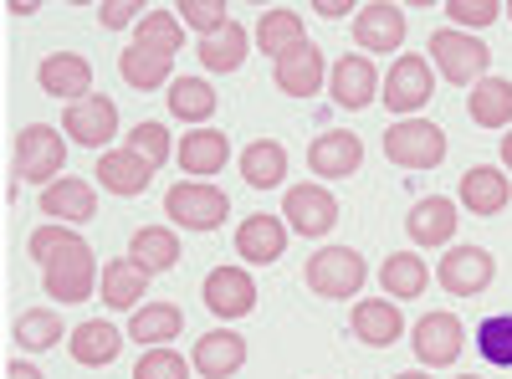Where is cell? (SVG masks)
<instances>
[{
  "label": "cell",
  "mask_w": 512,
  "mask_h": 379,
  "mask_svg": "<svg viewBox=\"0 0 512 379\" xmlns=\"http://www.w3.org/2000/svg\"><path fill=\"white\" fill-rule=\"evenodd\" d=\"M128 257H134L149 277L154 272H169V267L180 262V236L169 231V226H139L134 241H128Z\"/></svg>",
  "instance_id": "cell-35"
},
{
  "label": "cell",
  "mask_w": 512,
  "mask_h": 379,
  "mask_svg": "<svg viewBox=\"0 0 512 379\" xmlns=\"http://www.w3.org/2000/svg\"><path fill=\"white\" fill-rule=\"evenodd\" d=\"M164 216L175 226H185V231H216L231 216V200H226L221 185H210V180H180V185H169V195H164Z\"/></svg>",
  "instance_id": "cell-1"
},
{
  "label": "cell",
  "mask_w": 512,
  "mask_h": 379,
  "mask_svg": "<svg viewBox=\"0 0 512 379\" xmlns=\"http://www.w3.org/2000/svg\"><path fill=\"white\" fill-rule=\"evenodd\" d=\"M308 164L323 180H349L364 164V144H359V134H318L308 149Z\"/></svg>",
  "instance_id": "cell-21"
},
{
  "label": "cell",
  "mask_w": 512,
  "mask_h": 379,
  "mask_svg": "<svg viewBox=\"0 0 512 379\" xmlns=\"http://www.w3.org/2000/svg\"><path fill=\"white\" fill-rule=\"evenodd\" d=\"M175 16H180L185 26H195L200 36H216V31H226V26H231L226 0H180Z\"/></svg>",
  "instance_id": "cell-41"
},
{
  "label": "cell",
  "mask_w": 512,
  "mask_h": 379,
  "mask_svg": "<svg viewBox=\"0 0 512 379\" xmlns=\"http://www.w3.org/2000/svg\"><path fill=\"white\" fill-rule=\"evenodd\" d=\"M502 164L512 170V134H502Z\"/></svg>",
  "instance_id": "cell-49"
},
{
  "label": "cell",
  "mask_w": 512,
  "mask_h": 379,
  "mask_svg": "<svg viewBox=\"0 0 512 379\" xmlns=\"http://www.w3.org/2000/svg\"><path fill=\"white\" fill-rule=\"evenodd\" d=\"M313 11L328 16V21H338V16H349V11H359V6H349V0H313Z\"/></svg>",
  "instance_id": "cell-46"
},
{
  "label": "cell",
  "mask_w": 512,
  "mask_h": 379,
  "mask_svg": "<svg viewBox=\"0 0 512 379\" xmlns=\"http://www.w3.org/2000/svg\"><path fill=\"white\" fill-rule=\"evenodd\" d=\"M134 379H190V364L175 354V349H144L139 364H134Z\"/></svg>",
  "instance_id": "cell-42"
},
{
  "label": "cell",
  "mask_w": 512,
  "mask_h": 379,
  "mask_svg": "<svg viewBox=\"0 0 512 379\" xmlns=\"http://www.w3.org/2000/svg\"><path fill=\"white\" fill-rule=\"evenodd\" d=\"M303 41H308V26H303V16L287 11V6H272V11H262V21H256V47H262L272 62L297 52Z\"/></svg>",
  "instance_id": "cell-27"
},
{
  "label": "cell",
  "mask_w": 512,
  "mask_h": 379,
  "mask_svg": "<svg viewBox=\"0 0 512 379\" xmlns=\"http://www.w3.org/2000/svg\"><path fill=\"white\" fill-rule=\"evenodd\" d=\"M6 11H11V16H31V11H41V6H36V0H6Z\"/></svg>",
  "instance_id": "cell-48"
},
{
  "label": "cell",
  "mask_w": 512,
  "mask_h": 379,
  "mask_svg": "<svg viewBox=\"0 0 512 379\" xmlns=\"http://www.w3.org/2000/svg\"><path fill=\"white\" fill-rule=\"evenodd\" d=\"M431 93H436L431 62L415 57V52L395 57V62H390V77L379 82V103L390 108V113H405V118H415L425 103H431Z\"/></svg>",
  "instance_id": "cell-7"
},
{
  "label": "cell",
  "mask_w": 512,
  "mask_h": 379,
  "mask_svg": "<svg viewBox=\"0 0 512 379\" xmlns=\"http://www.w3.org/2000/svg\"><path fill=\"white\" fill-rule=\"evenodd\" d=\"M354 41L359 52H400L405 41V11L390 6V0H369L354 16Z\"/></svg>",
  "instance_id": "cell-15"
},
{
  "label": "cell",
  "mask_w": 512,
  "mask_h": 379,
  "mask_svg": "<svg viewBox=\"0 0 512 379\" xmlns=\"http://www.w3.org/2000/svg\"><path fill=\"white\" fill-rule=\"evenodd\" d=\"M472 216H502L507 200H512V185L497 164H472V170L461 175V195H456Z\"/></svg>",
  "instance_id": "cell-19"
},
{
  "label": "cell",
  "mask_w": 512,
  "mask_h": 379,
  "mask_svg": "<svg viewBox=\"0 0 512 379\" xmlns=\"http://www.w3.org/2000/svg\"><path fill=\"white\" fill-rule=\"evenodd\" d=\"M287 251V221L277 216H246L236 226V257H246L251 267H272Z\"/></svg>",
  "instance_id": "cell-18"
},
{
  "label": "cell",
  "mask_w": 512,
  "mask_h": 379,
  "mask_svg": "<svg viewBox=\"0 0 512 379\" xmlns=\"http://www.w3.org/2000/svg\"><path fill=\"white\" fill-rule=\"evenodd\" d=\"M466 113H472L477 129H507L512 123V82L507 77H482L472 98H466Z\"/></svg>",
  "instance_id": "cell-32"
},
{
  "label": "cell",
  "mask_w": 512,
  "mask_h": 379,
  "mask_svg": "<svg viewBox=\"0 0 512 379\" xmlns=\"http://www.w3.org/2000/svg\"><path fill=\"white\" fill-rule=\"evenodd\" d=\"M395 379H431V374H420V369H405V374H395Z\"/></svg>",
  "instance_id": "cell-50"
},
{
  "label": "cell",
  "mask_w": 512,
  "mask_h": 379,
  "mask_svg": "<svg viewBox=\"0 0 512 379\" xmlns=\"http://www.w3.org/2000/svg\"><path fill=\"white\" fill-rule=\"evenodd\" d=\"M128 149H134L144 164H154V170H159L169 154H175V144H169V129H164V123H154V118H144V123H134V129H128Z\"/></svg>",
  "instance_id": "cell-40"
},
{
  "label": "cell",
  "mask_w": 512,
  "mask_h": 379,
  "mask_svg": "<svg viewBox=\"0 0 512 379\" xmlns=\"http://www.w3.org/2000/svg\"><path fill=\"white\" fill-rule=\"evenodd\" d=\"M67 164V144H62V129H52V123H26V129L16 134V175L26 185H57Z\"/></svg>",
  "instance_id": "cell-5"
},
{
  "label": "cell",
  "mask_w": 512,
  "mask_h": 379,
  "mask_svg": "<svg viewBox=\"0 0 512 379\" xmlns=\"http://www.w3.org/2000/svg\"><path fill=\"white\" fill-rule=\"evenodd\" d=\"M41 287H47V298L57 303H88L93 287H98V257L88 241H72L67 251H57V257L41 267Z\"/></svg>",
  "instance_id": "cell-4"
},
{
  "label": "cell",
  "mask_w": 512,
  "mask_h": 379,
  "mask_svg": "<svg viewBox=\"0 0 512 379\" xmlns=\"http://www.w3.org/2000/svg\"><path fill=\"white\" fill-rule=\"evenodd\" d=\"M323 82H328V67H323V52L313 47V41H303L297 52H287L277 62V88L287 98H313Z\"/></svg>",
  "instance_id": "cell-24"
},
{
  "label": "cell",
  "mask_w": 512,
  "mask_h": 379,
  "mask_svg": "<svg viewBox=\"0 0 512 379\" xmlns=\"http://www.w3.org/2000/svg\"><path fill=\"white\" fill-rule=\"evenodd\" d=\"M134 41H139V47L164 52V57H175L185 47V21L175 11H144V21L134 26Z\"/></svg>",
  "instance_id": "cell-37"
},
{
  "label": "cell",
  "mask_w": 512,
  "mask_h": 379,
  "mask_svg": "<svg viewBox=\"0 0 512 379\" xmlns=\"http://www.w3.org/2000/svg\"><path fill=\"white\" fill-rule=\"evenodd\" d=\"M98 185L108 190V195H123V200H134V195H144L149 190V180H154V164H144L134 149H108V154H98Z\"/></svg>",
  "instance_id": "cell-17"
},
{
  "label": "cell",
  "mask_w": 512,
  "mask_h": 379,
  "mask_svg": "<svg viewBox=\"0 0 512 379\" xmlns=\"http://www.w3.org/2000/svg\"><path fill=\"white\" fill-rule=\"evenodd\" d=\"M180 328H185V313L175 303H144L134 318H128V339L149 344V349H164L169 339H180Z\"/></svg>",
  "instance_id": "cell-31"
},
{
  "label": "cell",
  "mask_w": 512,
  "mask_h": 379,
  "mask_svg": "<svg viewBox=\"0 0 512 379\" xmlns=\"http://www.w3.org/2000/svg\"><path fill=\"white\" fill-rule=\"evenodd\" d=\"M190 364L205 374V379H231L241 364H246V339L231 328H216V333H200L195 339V354Z\"/></svg>",
  "instance_id": "cell-20"
},
{
  "label": "cell",
  "mask_w": 512,
  "mask_h": 379,
  "mask_svg": "<svg viewBox=\"0 0 512 379\" xmlns=\"http://www.w3.org/2000/svg\"><path fill=\"white\" fill-rule=\"evenodd\" d=\"M62 129L72 134V144L98 149V154H103V144L118 134V103H113V98H103V93L82 98V103H72V108H67Z\"/></svg>",
  "instance_id": "cell-14"
},
{
  "label": "cell",
  "mask_w": 512,
  "mask_h": 379,
  "mask_svg": "<svg viewBox=\"0 0 512 379\" xmlns=\"http://www.w3.org/2000/svg\"><path fill=\"white\" fill-rule=\"evenodd\" d=\"M441 11H446L456 26L472 31V26H492V21L502 16V0H446Z\"/></svg>",
  "instance_id": "cell-44"
},
{
  "label": "cell",
  "mask_w": 512,
  "mask_h": 379,
  "mask_svg": "<svg viewBox=\"0 0 512 379\" xmlns=\"http://www.w3.org/2000/svg\"><path fill=\"white\" fill-rule=\"evenodd\" d=\"M67 349H72V359H77V364L103 369V364H113V359H118L123 333H118L113 323H103V318H88V323H77V328H72Z\"/></svg>",
  "instance_id": "cell-28"
},
{
  "label": "cell",
  "mask_w": 512,
  "mask_h": 379,
  "mask_svg": "<svg viewBox=\"0 0 512 379\" xmlns=\"http://www.w3.org/2000/svg\"><path fill=\"white\" fill-rule=\"evenodd\" d=\"M72 241H82L72 226H62V221H52V226H36L31 231V241H26V251H31V262H41V267H47L52 257H57V251H67Z\"/></svg>",
  "instance_id": "cell-43"
},
{
  "label": "cell",
  "mask_w": 512,
  "mask_h": 379,
  "mask_svg": "<svg viewBox=\"0 0 512 379\" xmlns=\"http://www.w3.org/2000/svg\"><path fill=\"white\" fill-rule=\"evenodd\" d=\"M103 31H123V26H139L144 21V0H103L98 6Z\"/></svg>",
  "instance_id": "cell-45"
},
{
  "label": "cell",
  "mask_w": 512,
  "mask_h": 379,
  "mask_svg": "<svg viewBox=\"0 0 512 379\" xmlns=\"http://www.w3.org/2000/svg\"><path fill=\"white\" fill-rule=\"evenodd\" d=\"M175 159H180V170L195 175V180L221 175L226 159H231V139L221 129H195V134H185V144L175 149Z\"/></svg>",
  "instance_id": "cell-26"
},
{
  "label": "cell",
  "mask_w": 512,
  "mask_h": 379,
  "mask_svg": "<svg viewBox=\"0 0 512 379\" xmlns=\"http://www.w3.org/2000/svg\"><path fill=\"white\" fill-rule=\"evenodd\" d=\"M492 277H497V262H492L487 246H451L436 262V282L451 298H477V292L492 287Z\"/></svg>",
  "instance_id": "cell-8"
},
{
  "label": "cell",
  "mask_w": 512,
  "mask_h": 379,
  "mask_svg": "<svg viewBox=\"0 0 512 379\" xmlns=\"http://www.w3.org/2000/svg\"><path fill=\"white\" fill-rule=\"evenodd\" d=\"M477 354L492 369H512V313H492L477 323Z\"/></svg>",
  "instance_id": "cell-38"
},
{
  "label": "cell",
  "mask_w": 512,
  "mask_h": 379,
  "mask_svg": "<svg viewBox=\"0 0 512 379\" xmlns=\"http://www.w3.org/2000/svg\"><path fill=\"white\" fill-rule=\"evenodd\" d=\"M36 82H41V93H47V98H62L72 108L82 98H93V62L77 57V52H52V57H41Z\"/></svg>",
  "instance_id": "cell-10"
},
{
  "label": "cell",
  "mask_w": 512,
  "mask_h": 379,
  "mask_svg": "<svg viewBox=\"0 0 512 379\" xmlns=\"http://www.w3.org/2000/svg\"><path fill=\"white\" fill-rule=\"evenodd\" d=\"M502 11H512V0H507V6H502Z\"/></svg>",
  "instance_id": "cell-51"
},
{
  "label": "cell",
  "mask_w": 512,
  "mask_h": 379,
  "mask_svg": "<svg viewBox=\"0 0 512 379\" xmlns=\"http://www.w3.org/2000/svg\"><path fill=\"white\" fill-rule=\"evenodd\" d=\"M384 159L400 164V170H436L446 159V134L431 118H400L390 134H384Z\"/></svg>",
  "instance_id": "cell-6"
},
{
  "label": "cell",
  "mask_w": 512,
  "mask_h": 379,
  "mask_svg": "<svg viewBox=\"0 0 512 379\" xmlns=\"http://www.w3.org/2000/svg\"><path fill=\"white\" fill-rule=\"evenodd\" d=\"M379 287H384V298H420L425 287H431V267H425L415 251H390L379 267Z\"/></svg>",
  "instance_id": "cell-29"
},
{
  "label": "cell",
  "mask_w": 512,
  "mask_h": 379,
  "mask_svg": "<svg viewBox=\"0 0 512 379\" xmlns=\"http://www.w3.org/2000/svg\"><path fill=\"white\" fill-rule=\"evenodd\" d=\"M282 216H287V231L297 236H328L338 226V200L323 185H292L282 195Z\"/></svg>",
  "instance_id": "cell-9"
},
{
  "label": "cell",
  "mask_w": 512,
  "mask_h": 379,
  "mask_svg": "<svg viewBox=\"0 0 512 379\" xmlns=\"http://www.w3.org/2000/svg\"><path fill=\"white\" fill-rule=\"evenodd\" d=\"M466 379H472V374H466Z\"/></svg>",
  "instance_id": "cell-52"
},
{
  "label": "cell",
  "mask_w": 512,
  "mask_h": 379,
  "mask_svg": "<svg viewBox=\"0 0 512 379\" xmlns=\"http://www.w3.org/2000/svg\"><path fill=\"white\" fill-rule=\"evenodd\" d=\"M246 47H251V31L241 26V21H231L226 31H216V36H200V62H205V72H236L241 62H246Z\"/></svg>",
  "instance_id": "cell-36"
},
{
  "label": "cell",
  "mask_w": 512,
  "mask_h": 379,
  "mask_svg": "<svg viewBox=\"0 0 512 379\" xmlns=\"http://www.w3.org/2000/svg\"><path fill=\"white\" fill-rule=\"evenodd\" d=\"M415 359L420 364H431V369H446V364H456L461 359V349H466V328H461V318L456 313H425L420 323H415Z\"/></svg>",
  "instance_id": "cell-11"
},
{
  "label": "cell",
  "mask_w": 512,
  "mask_h": 379,
  "mask_svg": "<svg viewBox=\"0 0 512 379\" xmlns=\"http://www.w3.org/2000/svg\"><path fill=\"white\" fill-rule=\"evenodd\" d=\"M57 339H72V333H62V318L52 308H31L16 318V344L21 349H52Z\"/></svg>",
  "instance_id": "cell-39"
},
{
  "label": "cell",
  "mask_w": 512,
  "mask_h": 379,
  "mask_svg": "<svg viewBox=\"0 0 512 379\" xmlns=\"http://www.w3.org/2000/svg\"><path fill=\"white\" fill-rule=\"evenodd\" d=\"M216 88H210L205 77H175L169 82V113H175L180 123H195V129H205L210 113H216Z\"/></svg>",
  "instance_id": "cell-34"
},
{
  "label": "cell",
  "mask_w": 512,
  "mask_h": 379,
  "mask_svg": "<svg viewBox=\"0 0 512 379\" xmlns=\"http://www.w3.org/2000/svg\"><path fill=\"white\" fill-rule=\"evenodd\" d=\"M6 379H47V374H41L36 364H21V359H11V364H6Z\"/></svg>",
  "instance_id": "cell-47"
},
{
  "label": "cell",
  "mask_w": 512,
  "mask_h": 379,
  "mask_svg": "<svg viewBox=\"0 0 512 379\" xmlns=\"http://www.w3.org/2000/svg\"><path fill=\"white\" fill-rule=\"evenodd\" d=\"M241 175L251 190H277L287 180V149L277 139H256L241 149Z\"/></svg>",
  "instance_id": "cell-33"
},
{
  "label": "cell",
  "mask_w": 512,
  "mask_h": 379,
  "mask_svg": "<svg viewBox=\"0 0 512 379\" xmlns=\"http://www.w3.org/2000/svg\"><path fill=\"white\" fill-rule=\"evenodd\" d=\"M456 200H446V195H431V200H415V210L405 216V231H410V241L415 246H446L451 236H456Z\"/></svg>",
  "instance_id": "cell-23"
},
{
  "label": "cell",
  "mask_w": 512,
  "mask_h": 379,
  "mask_svg": "<svg viewBox=\"0 0 512 379\" xmlns=\"http://www.w3.org/2000/svg\"><path fill=\"white\" fill-rule=\"evenodd\" d=\"M328 93H333V103H338V108H349V113L369 108V103L379 98V72H374V62H369L364 52L338 57V62H333V72H328Z\"/></svg>",
  "instance_id": "cell-12"
},
{
  "label": "cell",
  "mask_w": 512,
  "mask_h": 379,
  "mask_svg": "<svg viewBox=\"0 0 512 379\" xmlns=\"http://www.w3.org/2000/svg\"><path fill=\"white\" fill-rule=\"evenodd\" d=\"M144 298H149V272L134 257H118L103 267V303L113 313H139Z\"/></svg>",
  "instance_id": "cell-25"
},
{
  "label": "cell",
  "mask_w": 512,
  "mask_h": 379,
  "mask_svg": "<svg viewBox=\"0 0 512 379\" xmlns=\"http://www.w3.org/2000/svg\"><path fill=\"white\" fill-rule=\"evenodd\" d=\"M36 205H41V216H52V221H62V226H82V221H93V216H98V190H93L88 180L62 175L57 185L41 190Z\"/></svg>",
  "instance_id": "cell-16"
},
{
  "label": "cell",
  "mask_w": 512,
  "mask_h": 379,
  "mask_svg": "<svg viewBox=\"0 0 512 379\" xmlns=\"http://www.w3.org/2000/svg\"><path fill=\"white\" fill-rule=\"evenodd\" d=\"M169 67H175V57H164V52H154V47H128V52H118V77L128 82L134 93H154V88H164L169 82Z\"/></svg>",
  "instance_id": "cell-30"
},
{
  "label": "cell",
  "mask_w": 512,
  "mask_h": 379,
  "mask_svg": "<svg viewBox=\"0 0 512 379\" xmlns=\"http://www.w3.org/2000/svg\"><path fill=\"white\" fill-rule=\"evenodd\" d=\"M405 333V318L395 308V298H359L354 303V339H364L369 349H390Z\"/></svg>",
  "instance_id": "cell-22"
},
{
  "label": "cell",
  "mask_w": 512,
  "mask_h": 379,
  "mask_svg": "<svg viewBox=\"0 0 512 379\" xmlns=\"http://www.w3.org/2000/svg\"><path fill=\"white\" fill-rule=\"evenodd\" d=\"M303 282L318 298H359L364 282H369V267L354 246H323L318 257H308Z\"/></svg>",
  "instance_id": "cell-3"
},
{
  "label": "cell",
  "mask_w": 512,
  "mask_h": 379,
  "mask_svg": "<svg viewBox=\"0 0 512 379\" xmlns=\"http://www.w3.org/2000/svg\"><path fill=\"white\" fill-rule=\"evenodd\" d=\"M200 298H205V308L216 313V318L231 323V318H246L256 308V282H251L246 267H216V272L205 277Z\"/></svg>",
  "instance_id": "cell-13"
},
{
  "label": "cell",
  "mask_w": 512,
  "mask_h": 379,
  "mask_svg": "<svg viewBox=\"0 0 512 379\" xmlns=\"http://www.w3.org/2000/svg\"><path fill=\"white\" fill-rule=\"evenodd\" d=\"M425 52H431V62L441 67V77L456 82V88H477V82L487 77V67H492V52L482 47L472 31H456V26L431 31V47H425Z\"/></svg>",
  "instance_id": "cell-2"
}]
</instances>
